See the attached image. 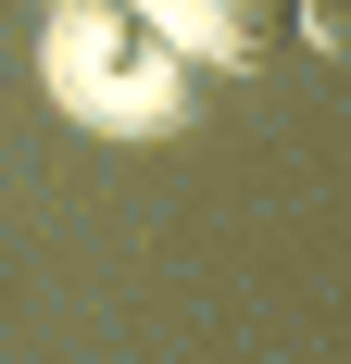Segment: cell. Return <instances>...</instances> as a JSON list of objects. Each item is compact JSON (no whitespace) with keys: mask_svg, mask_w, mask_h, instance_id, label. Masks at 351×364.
<instances>
[{"mask_svg":"<svg viewBox=\"0 0 351 364\" xmlns=\"http://www.w3.org/2000/svg\"><path fill=\"white\" fill-rule=\"evenodd\" d=\"M163 13L201 38L213 63H264V50H288V38H301V0H163Z\"/></svg>","mask_w":351,"mask_h":364,"instance_id":"1","label":"cell"},{"mask_svg":"<svg viewBox=\"0 0 351 364\" xmlns=\"http://www.w3.org/2000/svg\"><path fill=\"white\" fill-rule=\"evenodd\" d=\"M301 38H326V50H351V0H301Z\"/></svg>","mask_w":351,"mask_h":364,"instance_id":"2","label":"cell"}]
</instances>
